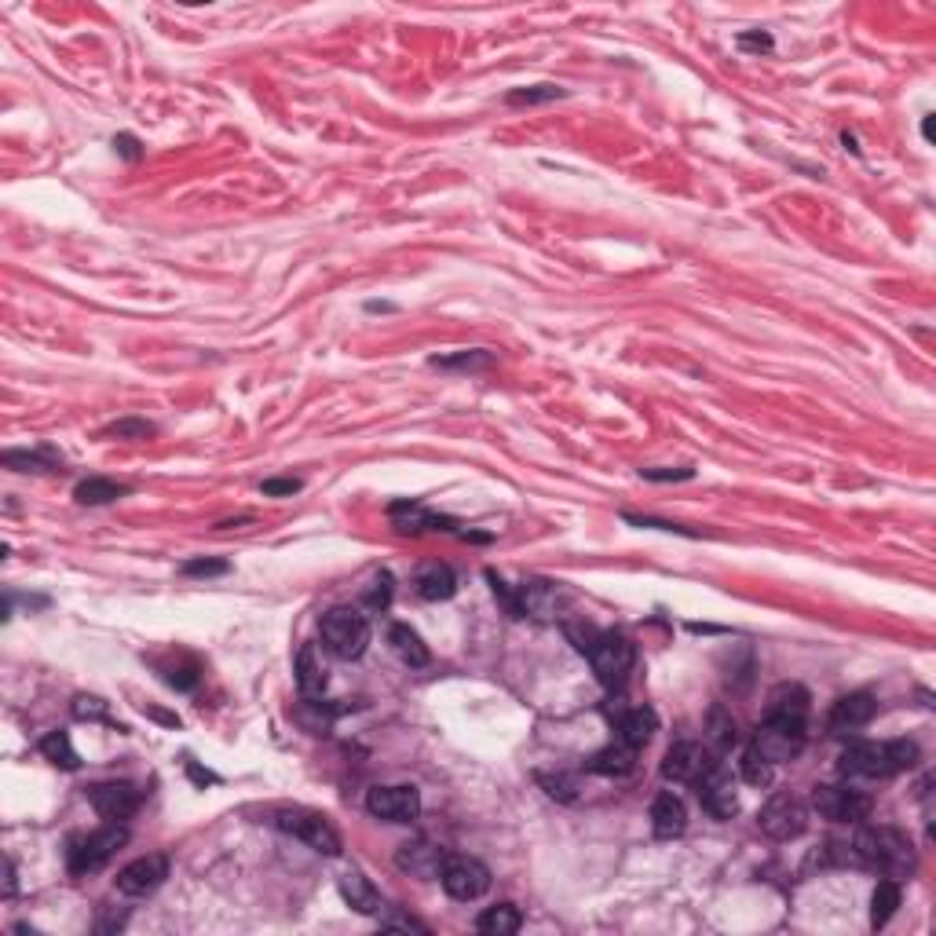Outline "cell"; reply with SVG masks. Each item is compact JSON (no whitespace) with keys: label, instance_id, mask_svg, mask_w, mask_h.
<instances>
[{"label":"cell","instance_id":"cell-37","mask_svg":"<svg viewBox=\"0 0 936 936\" xmlns=\"http://www.w3.org/2000/svg\"><path fill=\"white\" fill-rule=\"evenodd\" d=\"M553 99H564V88L534 85V88H520V92H509L512 107H534V103H553Z\"/></svg>","mask_w":936,"mask_h":936},{"label":"cell","instance_id":"cell-25","mask_svg":"<svg viewBox=\"0 0 936 936\" xmlns=\"http://www.w3.org/2000/svg\"><path fill=\"white\" fill-rule=\"evenodd\" d=\"M293 673H297V688L308 699H315V695L326 692V670H322L319 655H315V644H304V648L297 651V666H293Z\"/></svg>","mask_w":936,"mask_h":936},{"label":"cell","instance_id":"cell-27","mask_svg":"<svg viewBox=\"0 0 936 936\" xmlns=\"http://www.w3.org/2000/svg\"><path fill=\"white\" fill-rule=\"evenodd\" d=\"M417 596H425V600H450V596L458 593V575L450 571L447 564H428L421 575H417Z\"/></svg>","mask_w":936,"mask_h":936},{"label":"cell","instance_id":"cell-20","mask_svg":"<svg viewBox=\"0 0 936 936\" xmlns=\"http://www.w3.org/2000/svg\"><path fill=\"white\" fill-rule=\"evenodd\" d=\"M684 827H688V812H684V801L673 794V790H662L659 798L651 801V830L655 838L673 841L681 838Z\"/></svg>","mask_w":936,"mask_h":936},{"label":"cell","instance_id":"cell-38","mask_svg":"<svg viewBox=\"0 0 936 936\" xmlns=\"http://www.w3.org/2000/svg\"><path fill=\"white\" fill-rule=\"evenodd\" d=\"M487 582H490V589H494V596H498V604L505 607V615H512V618H523L520 615V600H516V585H509V582H501L494 571L487 575Z\"/></svg>","mask_w":936,"mask_h":936},{"label":"cell","instance_id":"cell-4","mask_svg":"<svg viewBox=\"0 0 936 936\" xmlns=\"http://www.w3.org/2000/svg\"><path fill=\"white\" fill-rule=\"evenodd\" d=\"M275 827L293 834L297 841H304V845L315 849L319 856H341V834H337V827H333L322 812L282 809V812H275Z\"/></svg>","mask_w":936,"mask_h":936},{"label":"cell","instance_id":"cell-8","mask_svg":"<svg viewBox=\"0 0 936 936\" xmlns=\"http://www.w3.org/2000/svg\"><path fill=\"white\" fill-rule=\"evenodd\" d=\"M809 827V805L798 794H772L761 809V830L772 841H794Z\"/></svg>","mask_w":936,"mask_h":936},{"label":"cell","instance_id":"cell-50","mask_svg":"<svg viewBox=\"0 0 936 936\" xmlns=\"http://www.w3.org/2000/svg\"><path fill=\"white\" fill-rule=\"evenodd\" d=\"M15 893V863L8 860V871H4V896Z\"/></svg>","mask_w":936,"mask_h":936},{"label":"cell","instance_id":"cell-10","mask_svg":"<svg viewBox=\"0 0 936 936\" xmlns=\"http://www.w3.org/2000/svg\"><path fill=\"white\" fill-rule=\"evenodd\" d=\"M439 882H443L447 896L468 904V900H479V896L490 889V871H487V863L472 860V856H447Z\"/></svg>","mask_w":936,"mask_h":936},{"label":"cell","instance_id":"cell-39","mask_svg":"<svg viewBox=\"0 0 936 936\" xmlns=\"http://www.w3.org/2000/svg\"><path fill=\"white\" fill-rule=\"evenodd\" d=\"M74 717L77 721H103L107 717V702L99 699V695H77Z\"/></svg>","mask_w":936,"mask_h":936},{"label":"cell","instance_id":"cell-49","mask_svg":"<svg viewBox=\"0 0 936 936\" xmlns=\"http://www.w3.org/2000/svg\"><path fill=\"white\" fill-rule=\"evenodd\" d=\"M114 147L121 150L125 158H139V143H136L132 136H117V139H114Z\"/></svg>","mask_w":936,"mask_h":936},{"label":"cell","instance_id":"cell-21","mask_svg":"<svg viewBox=\"0 0 936 936\" xmlns=\"http://www.w3.org/2000/svg\"><path fill=\"white\" fill-rule=\"evenodd\" d=\"M615 732L622 743L629 746H648L651 739H655V732H659V713L651 710V706H633V710H622L615 721Z\"/></svg>","mask_w":936,"mask_h":936},{"label":"cell","instance_id":"cell-33","mask_svg":"<svg viewBox=\"0 0 936 936\" xmlns=\"http://www.w3.org/2000/svg\"><path fill=\"white\" fill-rule=\"evenodd\" d=\"M432 366L436 370H487V366H494V355L490 351H458V355H436L432 359Z\"/></svg>","mask_w":936,"mask_h":936},{"label":"cell","instance_id":"cell-9","mask_svg":"<svg viewBox=\"0 0 936 936\" xmlns=\"http://www.w3.org/2000/svg\"><path fill=\"white\" fill-rule=\"evenodd\" d=\"M805 739H809V732H805V724H794V721H768L754 732V750L765 761H772V765H783V761H794V757L805 750Z\"/></svg>","mask_w":936,"mask_h":936},{"label":"cell","instance_id":"cell-28","mask_svg":"<svg viewBox=\"0 0 936 936\" xmlns=\"http://www.w3.org/2000/svg\"><path fill=\"white\" fill-rule=\"evenodd\" d=\"M520 926H523V915L516 904L487 907V911L476 918V929L487 936H512V933H520Z\"/></svg>","mask_w":936,"mask_h":936},{"label":"cell","instance_id":"cell-29","mask_svg":"<svg viewBox=\"0 0 936 936\" xmlns=\"http://www.w3.org/2000/svg\"><path fill=\"white\" fill-rule=\"evenodd\" d=\"M128 487H121V483H114V479H103V476H92V479H81L74 490L77 505H110V501L125 498Z\"/></svg>","mask_w":936,"mask_h":936},{"label":"cell","instance_id":"cell-46","mask_svg":"<svg viewBox=\"0 0 936 936\" xmlns=\"http://www.w3.org/2000/svg\"><path fill=\"white\" fill-rule=\"evenodd\" d=\"M542 787H549V794H553V798H564V801L575 798V783H571V779H564V776H556V779H545L542 776Z\"/></svg>","mask_w":936,"mask_h":936},{"label":"cell","instance_id":"cell-16","mask_svg":"<svg viewBox=\"0 0 936 936\" xmlns=\"http://www.w3.org/2000/svg\"><path fill=\"white\" fill-rule=\"evenodd\" d=\"M695 787H699L702 809L710 812V816L732 819L735 812H739V794H735V783H732V776H728L721 765H713L710 772H706V776L695 783Z\"/></svg>","mask_w":936,"mask_h":936},{"label":"cell","instance_id":"cell-3","mask_svg":"<svg viewBox=\"0 0 936 936\" xmlns=\"http://www.w3.org/2000/svg\"><path fill=\"white\" fill-rule=\"evenodd\" d=\"M322 648L330 651L333 659H359L362 651L370 648V618L362 615L359 607H333L322 615Z\"/></svg>","mask_w":936,"mask_h":936},{"label":"cell","instance_id":"cell-43","mask_svg":"<svg viewBox=\"0 0 936 936\" xmlns=\"http://www.w3.org/2000/svg\"><path fill=\"white\" fill-rule=\"evenodd\" d=\"M300 487H304L300 479H264V483H260V494H267V498H282V494H297Z\"/></svg>","mask_w":936,"mask_h":936},{"label":"cell","instance_id":"cell-15","mask_svg":"<svg viewBox=\"0 0 936 936\" xmlns=\"http://www.w3.org/2000/svg\"><path fill=\"white\" fill-rule=\"evenodd\" d=\"M88 801H92V809L103 819L121 823V819L136 816L143 794L132 783H96V787H88Z\"/></svg>","mask_w":936,"mask_h":936},{"label":"cell","instance_id":"cell-19","mask_svg":"<svg viewBox=\"0 0 936 936\" xmlns=\"http://www.w3.org/2000/svg\"><path fill=\"white\" fill-rule=\"evenodd\" d=\"M874 713H878V702H874V695H867V692L841 695V699L830 706V728H834V732H852V728L871 724Z\"/></svg>","mask_w":936,"mask_h":936},{"label":"cell","instance_id":"cell-36","mask_svg":"<svg viewBox=\"0 0 936 936\" xmlns=\"http://www.w3.org/2000/svg\"><path fill=\"white\" fill-rule=\"evenodd\" d=\"M392 593H395V578L388 575V571H381V575H373V582L366 585L362 600H366V607H373V611H384V607L392 604Z\"/></svg>","mask_w":936,"mask_h":936},{"label":"cell","instance_id":"cell-1","mask_svg":"<svg viewBox=\"0 0 936 936\" xmlns=\"http://www.w3.org/2000/svg\"><path fill=\"white\" fill-rule=\"evenodd\" d=\"M849 860L852 867H867V871H878L885 878H904V874L915 871L911 841L900 830L889 827H863L849 845Z\"/></svg>","mask_w":936,"mask_h":936},{"label":"cell","instance_id":"cell-26","mask_svg":"<svg viewBox=\"0 0 936 936\" xmlns=\"http://www.w3.org/2000/svg\"><path fill=\"white\" fill-rule=\"evenodd\" d=\"M388 644H392L395 655H399L406 666H414V670L428 666V659H432V655H428V648H425V640L417 637L410 626H403V622H395V626L388 629Z\"/></svg>","mask_w":936,"mask_h":936},{"label":"cell","instance_id":"cell-35","mask_svg":"<svg viewBox=\"0 0 936 936\" xmlns=\"http://www.w3.org/2000/svg\"><path fill=\"white\" fill-rule=\"evenodd\" d=\"M772 768H776L772 761H765L754 746H746L743 761H739V772H743V779L750 787H768V783H772Z\"/></svg>","mask_w":936,"mask_h":936},{"label":"cell","instance_id":"cell-18","mask_svg":"<svg viewBox=\"0 0 936 936\" xmlns=\"http://www.w3.org/2000/svg\"><path fill=\"white\" fill-rule=\"evenodd\" d=\"M388 520H392V527L399 534L450 531V527H454V520L428 512L425 505H417V501H392V505H388Z\"/></svg>","mask_w":936,"mask_h":936},{"label":"cell","instance_id":"cell-44","mask_svg":"<svg viewBox=\"0 0 936 936\" xmlns=\"http://www.w3.org/2000/svg\"><path fill=\"white\" fill-rule=\"evenodd\" d=\"M640 476L644 479H655V483H666V479H692L695 468H640Z\"/></svg>","mask_w":936,"mask_h":936},{"label":"cell","instance_id":"cell-45","mask_svg":"<svg viewBox=\"0 0 936 936\" xmlns=\"http://www.w3.org/2000/svg\"><path fill=\"white\" fill-rule=\"evenodd\" d=\"M165 681H169L172 688H180V692H191L194 684H198V666H183V670H169V673H165Z\"/></svg>","mask_w":936,"mask_h":936},{"label":"cell","instance_id":"cell-12","mask_svg":"<svg viewBox=\"0 0 936 936\" xmlns=\"http://www.w3.org/2000/svg\"><path fill=\"white\" fill-rule=\"evenodd\" d=\"M366 812L384 823H414L421 816V794L414 787H373L366 794Z\"/></svg>","mask_w":936,"mask_h":936},{"label":"cell","instance_id":"cell-42","mask_svg":"<svg viewBox=\"0 0 936 936\" xmlns=\"http://www.w3.org/2000/svg\"><path fill=\"white\" fill-rule=\"evenodd\" d=\"M231 567L224 564V560H191V564H183V575L191 578H213V575H227Z\"/></svg>","mask_w":936,"mask_h":936},{"label":"cell","instance_id":"cell-47","mask_svg":"<svg viewBox=\"0 0 936 936\" xmlns=\"http://www.w3.org/2000/svg\"><path fill=\"white\" fill-rule=\"evenodd\" d=\"M381 929H406V933H428V926H421V922H414V918H406V915L381 918Z\"/></svg>","mask_w":936,"mask_h":936},{"label":"cell","instance_id":"cell-24","mask_svg":"<svg viewBox=\"0 0 936 936\" xmlns=\"http://www.w3.org/2000/svg\"><path fill=\"white\" fill-rule=\"evenodd\" d=\"M337 889H341L344 904L355 907L359 915H377L381 911V896H377V889L370 885V878L359 871H344L341 882H337Z\"/></svg>","mask_w":936,"mask_h":936},{"label":"cell","instance_id":"cell-6","mask_svg":"<svg viewBox=\"0 0 936 936\" xmlns=\"http://www.w3.org/2000/svg\"><path fill=\"white\" fill-rule=\"evenodd\" d=\"M125 841H128V830L121 827V823H110L107 819V827H99V830H92V834H85V838L70 841L66 863H70L74 874H92V871H99V867H107L110 856H114Z\"/></svg>","mask_w":936,"mask_h":936},{"label":"cell","instance_id":"cell-22","mask_svg":"<svg viewBox=\"0 0 936 936\" xmlns=\"http://www.w3.org/2000/svg\"><path fill=\"white\" fill-rule=\"evenodd\" d=\"M768 721H794L805 724L809 721V692L801 684H783L772 692L768 699Z\"/></svg>","mask_w":936,"mask_h":936},{"label":"cell","instance_id":"cell-41","mask_svg":"<svg viewBox=\"0 0 936 936\" xmlns=\"http://www.w3.org/2000/svg\"><path fill=\"white\" fill-rule=\"evenodd\" d=\"M626 523H633V527H651V531H670V534L699 538V531H692V527H681V523H670V520H651V516H633V512H626Z\"/></svg>","mask_w":936,"mask_h":936},{"label":"cell","instance_id":"cell-48","mask_svg":"<svg viewBox=\"0 0 936 936\" xmlns=\"http://www.w3.org/2000/svg\"><path fill=\"white\" fill-rule=\"evenodd\" d=\"M739 44H743V48H754V52H768V48H772V37H768V33H743Z\"/></svg>","mask_w":936,"mask_h":936},{"label":"cell","instance_id":"cell-7","mask_svg":"<svg viewBox=\"0 0 936 936\" xmlns=\"http://www.w3.org/2000/svg\"><path fill=\"white\" fill-rule=\"evenodd\" d=\"M812 812L830 823H860L871 812V798L863 790L841 787V783H819V787H812Z\"/></svg>","mask_w":936,"mask_h":936},{"label":"cell","instance_id":"cell-11","mask_svg":"<svg viewBox=\"0 0 936 936\" xmlns=\"http://www.w3.org/2000/svg\"><path fill=\"white\" fill-rule=\"evenodd\" d=\"M165 878H169V856L154 852V856H139V860H132L128 867H121L114 885L121 896H136L139 900V896H150L154 889H161Z\"/></svg>","mask_w":936,"mask_h":936},{"label":"cell","instance_id":"cell-14","mask_svg":"<svg viewBox=\"0 0 936 936\" xmlns=\"http://www.w3.org/2000/svg\"><path fill=\"white\" fill-rule=\"evenodd\" d=\"M447 856L450 852L443 849V845H436V841L414 838V841H406V845H399V852H395V867H399L403 874H414V878L432 882V878L443 874Z\"/></svg>","mask_w":936,"mask_h":936},{"label":"cell","instance_id":"cell-23","mask_svg":"<svg viewBox=\"0 0 936 936\" xmlns=\"http://www.w3.org/2000/svg\"><path fill=\"white\" fill-rule=\"evenodd\" d=\"M633 768H637V746L622 743V739L604 746V750L593 754V761H589V772L607 776V779H622V776H629Z\"/></svg>","mask_w":936,"mask_h":936},{"label":"cell","instance_id":"cell-32","mask_svg":"<svg viewBox=\"0 0 936 936\" xmlns=\"http://www.w3.org/2000/svg\"><path fill=\"white\" fill-rule=\"evenodd\" d=\"M4 468L11 472H52L55 458L48 450H4Z\"/></svg>","mask_w":936,"mask_h":936},{"label":"cell","instance_id":"cell-34","mask_svg":"<svg viewBox=\"0 0 936 936\" xmlns=\"http://www.w3.org/2000/svg\"><path fill=\"white\" fill-rule=\"evenodd\" d=\"M706 739H710V750H728V746L735 743V721H732V713L728 710H717L710 713V721H706Z\"/></svg>","mask_w":936,"mask_h":936},{"label":"cell","instance_id":"cell-2","mask_svg":"<svg viewBox=\"0 0 936 936\" xmlns=\"http://www.w3.org/2000/svg\"><path fill=\"white\" fill-rule=\"evenodd\" d=\"M915 765L918 746L907 743V739H893V743H849L838 757V772L845 779H889Z\"/></svg>","mask_w":936,"mask_h":936},{"label":"cell","instance_id":"cell-5","mask_svg":"<svg viewBox=\"0 0 936 936\" xmlns=\"http://www.w3.org/2000/svg\"><path fill=\"white\" fill-rule=\"evenodd\" d=\"M589 662H593L596 681L615 692V688L626 684L629 673H633L637 648H633V640L622 637V633H600L596 644L589 648Z\"/></svg>","mask_w":936,"mask_h":936},{"label":"cell","instance_id":"cell-13","mask_svg":"<svg viewBox=\"0 0 936 936\" xmlns=\"http://www.w3.org/2000/svg\"><path fill=\"white\" fill-rule=\"evenodd\" d=\"M713 765H717L713 750H706L699 743H677L662 757V776L670 779V783H699Z\"/></svg>","mask_w":936,"mask_h":936},{"label":"cell","instance_id":"cell-40","mask_svg":"<svg viewBox=\"0 0 936 936\" xmlns=\"http://www.w3.org/2000/svg\"><path fill=\"white\" fill-rule=\"evenodd\" d=\"M107 436H117V439H147L154 436V425L150 421H136V417H128V421H117V425L107 428Z\"/></svg>","mask_w":936,"mask_h":936},{"label":"cell","instance_id":"cell-17","mask_svg":"<svg viewBox=\"0 0 936 936\" xmlns=\"http://www.w3.org/2000/svg\"><path fill=\"white\" fill-rule=\"evenodd\" d=\"M516 600H520L523 618L531 615V618L549 622V618H560V604L567 600V593L556 582H538V578H531V582L516 585Z\"/></svg>","mask_w":936,"mask_h":936},{"label":"cell","instance_id":"cell-30","mask_svg":"<svg viewBox=\"0 0 936 936\" xmlns=\"http://www.w3.org/2000/svg\"><path fill=\"white\" fill-rule=\"evenodd\" d=\"M896 907H900V882L896 878H882V882L874 885L871 896V926L882 929L896 915Z\"/></svg>","mask_w":936,"mask_h":936},{"label":"cell","instance_id":"cell-31","mask_svg":"<svg viewBox=\"0 0 936 936\" xmlns=\"http://www.w3.org/2000/svg\"><path fill=\"white\" fill-rule=\"evenodd\" d=\"M41 754L52 761L55 768H66V772H77L81 768V757H77V750L70 746V735L66 732H48L41 739Z\"/></svg>","mask_w":936,"mask_h":936}]
</instances>
